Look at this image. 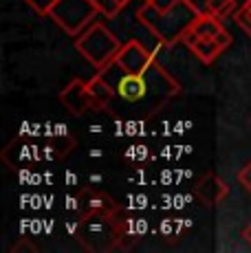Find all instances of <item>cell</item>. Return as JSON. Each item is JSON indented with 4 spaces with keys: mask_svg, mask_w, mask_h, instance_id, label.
Listing matches in <instances>:
<instances>
[{
    "mask_svg": "<svg viewBox=\"0 0 251 253\" xmlns=\"http://www.w3.org/2000/svg\"><path fill=\"white\" fill-rule=\"evenodd\" d=\"M99 73L110 82L119 101H124L126 106H132V108H139L146 115H150L152 110H157L159 106H163L170 97H174L181 90L174 77L167 75L159 62H154L143 73H126L110 62Z\"/></svg>",
    "mask_w": 251,
    "mask_h": 253,
    "instance_id": "6da1fadb",
    "label": "cell"
},
{
    "mask_svg": "<svg viewBox=\"0 0 251 253\" xmlns=\"http://www.w3.org/2000/svg\"><path fill=\"white\" fill-rule=\"evenodd\" d=\"M196 16H199V11L187 0H178L174 7H170L167 11H159L150 2H143L137 9V20L141 22V27H146L157 38L159 44L166 46L183 40V36L194 24Z\"/></svg>",
    "mask_w": 251,
    "mask_h": 253,
    "instance_id": "7a4b0ae2",
    "label": "cell"
},
{
    "mask_svg": "<svg viewBox=\"0 0 251 253\" xmlns=\"http://www.w3.org/2000/svg\"><path fill=\"white\" fill-rule=\"evenodd\" d=\"M75 48L88 64H93L97 71H101L115 60V55L122 48V42L117 40V36L106 24L93 22L77 36Z\"/></svg>",
    "mask_w": 251,
    "mask_h": 253,
    "instance_id": "3957f363",
    "label": "cell"
},
{
    "mask_svg": "<svg viewBox=\"0 0 251 253\" xmlns=\"http://www.w3.org/2000/svg\"><path fill=\"white\" fill-rule=\"evenodd\" d=\"M95 0H57L51 7L49 18L69 36H80L97 16Z\"/></svg>",
    "mask_w": 251,
    "mask_h": 253,
    "instance_id": "277c9868",
    "label": "cell"
},
{
    "mask_svg": "<svg viewBox=\"0 0 251 253\" xmlns=\"http://www.w3.org/2000/svg\"><path fill=\"white\" fill-rule=\"evenodd\" d=\"M154 62H157L154 60V53L143 44V42L130 40V42H126V44H122L119 53L115 55L113 64L126 73H143L150 69Z\"/></svg>",
    "mask_w": 251,
    "mask_h": 253,
    "instance_id": "5b68a950",
    "label": "cell"
},
{
    "mask_svg": "<svg viewBox=\"0 0 251 253\" xmlns=\"http://www.w3.org/2000/svg\"><path fill=\"white\" fill-rule=\"evenodd\" d=\"M60 101L71 115H86L88 108H95L88 92V82L84 80H71L69 86H64L60 92Z\"/></svg>",
    "mask_w": 251,
    "mask_h": 253,
    "instance_id": "8992f818",
    "label": "cell"
},
{
    "mask_svg": "<svg viewBox=\"0 0 251 253\" xmlns=\"http://www.w3.org/2000/svg\"><path fill=\"white\" fill-rule=\"evenodd\" d=\"M183 42L190 46V51L196 55V60L203 62V64H211L216 57L223 53V46L214 40V38H196L194 33L187 31L183 36Z\"/></svg>",
    "mask_w": 251,
    "mask_h": 253,
    "instance_id": "52a82bcc",
    "label": "cell"
},
{
    "mask_svg": "<svg viewBox=\"0 0 251 253\" xmlns=\"http://www.w3.org/2000/svg\"><path fill=\"white\" fill-rule=\"evenodd\" d=\"M227 194H229V189H227V185L216 174H205L199 181V185H196V196L205 205H218Z\"/></svg>",
    "mask_w": 251,
    "mask_h": 253,
    "instance_id": "ba28073f",
    "label": "cell"
},
{
    "mask_svg": "<svg viewBox=\"0 0 251 253\" xmlns=\"http://www.w3.org/2000/svg\"><path fill=\"white\" fill-rule=\"evenodd\" d=\"M88 92H90V99H93L95 108H110L115 104V99H117V92H115L110 82L101 73H97L95 77L88 80Z\"/></svg>",
    "mask_w": 251,
    "mask_h": 253,
    "instance_id": "9c48e42d",
    "label": "cell"
},
{
    "mask_svg": "<svg viewBox=\"0 0 251 253\" xmlns=\"http://www.w3.org/2000/svg\"><path fill=\"white\" fill-rule=\"evenodd\" d=\"M220 31H223L220 18L211 16V13H199L194 24L190 27V33H194L196 38H216Z\"/></svg>",
    "mask_w": 251,
    "mask_h": 253,
    "instance_id": "30bf717a",
    "label": "cell"
},
{
    "mask_svg": "<svg viewBox=\"0 0 251 253\" xmlns=\"http://www.w3.org/2000/svg\"><path fill=\"white\" fill-rule=\"evenodd\" d=\"M234 0H209L205 7V13H211V16L216 18H225L231 13V9H234Z\"/></svg>",
    "mask_w": 251,
    "mask_h": 253,
    "instance_id": "8fae6325",
    "label": "cell"
},
{
    "mask_svg": "<svg viewBox=\"0 0 251 253\" xmlns=\"http://www.w3.org/2000/svg\"><path fill=\"white\" fill-rule=\"evenodd\" d=\"M95 7H97V11L101 13V16L115 18L126 4L122 2V0H95Z\"/></svg>",
    "mask_w": 251,
    "mask_h": 253,
    "instance_id": "7c38bea8",
    "label": "cell"
},
{
    "mask_svg": "<svg viewBox=\"0 0 251 253\" xmlns=\"http://www.w3.org/2000/svg\"><path fill=\"white\" fill-rule=\"evenodd\" d=\"M25 2L38 13V16H49L51 7L57 2V0H25Z\"/></svg>",
    "mask_w": 251,
    "mask_h": 253,
    "instance_id": "4fadbf2b",
    "label": "cell"
},
{
    "mask_svg": "<svg viewBox=\"0 0 251 253\" xmlns=\"http://www.w3.org/2000/svg\"><path fill=\"white\" fill-rule=\"evenodd\" d=\"M236 22H238L240 29H243V31L251 38V18L247 16V11H245V9H238V11H236Z\"/></svg>",
    "mask_w": 251,
    "mask_h": 253,
    "instance_id": "5bb4252c",
    "label": "cell"
},
{
    "mask_svg": "<svg viewBox=\"0 0 251 253\" xmlns=\"http://www.w3.org/2000/svg\"><path fill=\"white\" fill-rule=\"evenodd\" d=\"M238 183L243 185V187L251 194V161H249V163L245 165V168L238 172Z\"/></svg>",
    "mask_w": 251,
    "mask_h": 253,
    "instance_id": "9a60e30c",
    "label": "cell"
},
{
    "mask_svg": "<svg viewBox=\"0 0 251 253\" xmlns=\"http://www.w3.org/2000/svg\"><path fill=\"white\" fill-rule=\"evenodd\" d=\"M178 2V0H150L152 7H157L159 11H167L170 7H174V4Z\"/></svg>",
    "mask_w": 251,
    "mask_h": 253,
    "instance_id": "2e32d148",
    "label": "cell"
},
{
    "mask_svg": "<svg viewBox=\"0 0 251 253\" xmlns=\"http://www.w3.org/2000/svg\"><path fill=\"white\" fill-rule=\"evenodd\" d=\"M214 40H216V42H218V44H220V46H223V51H225V48H227V46H229V44H231V36H229V33H227V31H225V29H223V31H220V33H218V36H216V38H214Z\"/></svg>",
    "mask_w": 251,
    "mask_h": 253,
    "instance_id": "e0dca14e",
    "label": "cell"
},
{
    "mask_svg": "<svg viewBox=\"0 0 251 253\" xmlns=\"http://www.w3.org/2000/svg\"><path fill=\"white\" fill-rule=\"evenodd\" d=\"M187 2H190L199 13H205V7H207V2H209V0H187Z\"/></svg>",
    "mask_w": 251,
    "mask_h": 253,
    "instance_id": "ac0fdd59",
    "label": "cell"
},
{
    "mask_svg": "<svg viewBox=\"0 0 251 253\" xmlns=\"http://www.w3.org/2000/svg\"><path fill=\"white\" fill-rule=\"evenodd\" d=\"M243 238H245V240H247V242H251V225H249L247 229L243 231Z\"/></svg>",
    "mask_w": 251,
    "mask_h": 253,
    "instance_id": "d6986e66",
    "label": "cell"
},
{
    "mask_svg": "<svg viewBox=\"0 0 251 253\" xmlns=\"http://www.w3.org/2000/svg\"><path fill=\"white\" fill-rule=\"evenodd\" d=\"M243 9L247 11V16L251 18V0H247V2H245V7H243Z\"/></svg>",
    "mask_w": 251,
    "mask_h": 253,
    "instance_id": "ffe728a7",
    "label": "cell"
},
{
    "mask_svg": "<svg viewBox=\"0 0 251 253\" xmlns=\"http://www.w3.org/2000/svg\"><path fill=\"white\" fill-rule=\"evenodd\" d=\"M122 2H124V4H128V2H130V0H122Z\"/></svg>",
    "mask_w": 251,
    "mask_h": 253,
    "instance_id": "44dd1931",
    "label": "cell"
},
{
    "mask_svg": "<svg viewBox=\"0 0 251 253\" xmlns=\"http://www.w3.org/2000/svg\"><path fill=\"white\" fill-rule=\"evenodd\" d=\"M143 2H150V0H143Z\"/></svg>",
    "mask_w": 251,
    "mask_h": 253,
    "instance_id": "7402d4cb",
    "label": "cell"
}]
</instances>
